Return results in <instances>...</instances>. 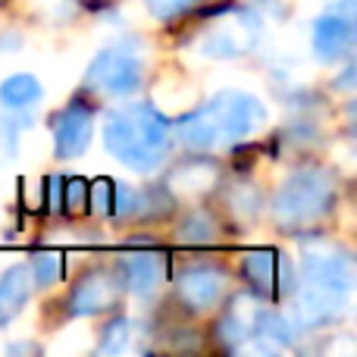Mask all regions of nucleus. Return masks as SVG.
Wrapping results in <instances>:
<instances>
[{
	"mask_svg": "<svg viewBox=\"0 0 357 357\" xmlns=\"http://www.w3.org/2000/svg\"><path fill=\"white\" fill-rule=\"evenodd\" d=\"M295 339H298V326L289 317L257 304V310H254V342H264L270 348H291Z\"/></svg>",
	"mask_w": 357,
	"mask_h": 357,
	"instance_id": "obj_16",
	"label": "nucleus"
},
{
	"mask_svg": "<svg viewBox=\"0 0 357 357\" xmlns=\"http://www.w3.org/2000/svg\"><path fill=\"white\" fill-rule=\"evenodd\" d=\"M31 279L38 285H54L63 279V254H35L31 260Z\"/></svg>",
	"mask_w": 357,
	"mask_h": 357,
	"instance_id": "obj_21",
	"label": "nucleus"
},
{
	"mask_svg": "<svg viewBox=\"0 0 357 357\" xmlns=\"http://www.w3.org/2000/svg\"><path fill=\"white\" fill-rule=\"evenodd\" d=\"M335 207V178L320 167L295 169L276 191L273 213L282 229L301 232L314 222L326 220Z\"/></svg>",
	"mask_w": 357,
	"mask_h": 357,
	"instance_id": "obj_2",
	"label": "nucleus"
},
{
	"mask_svg": "<svg viewBox=\"0 0 357 357\" xmlns=\"http://www.w3.org/2000/svg\"><path fill=\"white\" fill-rule=\"evenodd\" d=\"M176 138L182 148L195 151V154H207V151H213L216 144H220V135H216L213 123H210L207 110H195L188 113V116H182L176 123Z\"/></svg>",
	"mask_w": 357,
	"mask_h": 357,
	"instance_id": "obj_17",
	"label": "nucleus"
},
{
	"mask_svg": "<svg viewBox=\"0 0 357 357\" xmlns=\"http://www.w3.org/2000/svg\"><path fill=\"white\" fill-rule=\"evenodd\" d=\"M31 298V266L16 264L0 276V329L10 326Z\"/></svg>",
	"mask_w": 357,
	"mask_h": 357,
	"instance_id": "obj_15",
	"label": "nucleus"
},
{
	"mask_svg": "<svg viewBox=\"0 0 357 357\" xmlns=\"http://www.w3.org/2000/svg\"><path fill=\"white\" fill-rule=\"evenodd\" d=\"M348 310V291L329 289L317 282H298L295 291V326L298 329H320L342 320Z\"/></svg>",
	"mask_w": 357,
	"mask_h": 357,
	"instance_id": "obj_9",
	"label": "nucleus"
},
{
	"mask_svg": "<svg viewBox=\"0 0 357 357\" xmlns=\"http://www.w3.org/2000/svg\"><path fill=\"white\" fill-rule=\"evenodd\" d=\"M82 6H88V10H98V6H107V3H113V0H79Z\"/></svg>",
	"mask_w": 357,
	"mask_h": 357,
	"instance_id": "obj_26",
	"label": "nucleus"
},
{
	"mask_svg": "<svg viewBox=\"0 0 357 357\" xmlns=\"http://www.w3.org/2000/svg\"><path fill=\"white\" fill-rule=\"evenodd\" d=\"M260 16L254 10H235L204 38L201 50L207 56H216V60H235V56L251 54L260 44Z\"/></svg>",
	"mask_w": 357,
	"mask_h": 357,
	"instance_id": "obj_7",
	"label": "nucleus"
},
{
	"mask_svg": "<svg viewBox=\"0 0 357 357\" xmlns=\"http://www.w3.org/2000/svg\"><path fill=\"white\" fill-rule=\"evenodd\" d=\"M41 100V82L29 73H16L6 82H0V104L6 110H29Z\"/></svg>",
	"mask_w": 357,
	"mask_h": 357,
	"instance_id": "obj_18",
	"label": "nucleus"
},
{
	"mask_svg": "<svg viewBox=\"0 0 357 357\" xmlns=\"http://www.w3.org/2000/svg\"><path fill=\"white\" fill-rule=\"evenodd\" d=\"M144 82V63L126 44H110L91 60L85 73V88L94 94H107V98H126V94L138 91Z\"/></svg>",
	"mask_w": 357,
	"mask_h": 357,
	"instance_id": "obj_3",
	"label": "nucleus"
},
{
	"mask_svg": "<svg viewBox=\"0 0 357 357\" xmlns=\"http://www.w3.org/2000/svg\"><path fill=\"white\" fill-rule=\"evenodd\" d=\"M0 3H3V0H0Z\"/></svg>",
	"mask_w": 357,
	"mask_h": 357,
	"instance_id": "obj_27",
	"label": "nucleus"
},
{
	"mask_svg": "<svg viewBox=\"0 0 357 357\" xmlns=\"http://www.w3.org/2000/svg\"><path fill=\"white\" fill-rule=\"evenodd\" d=\"M119 304V279L107 270H91L69 291V317H94Z\"/></svg>",
	"mask_w": 357,
	"mask_h": 357,
	"instance_id": "obj_12",
	"label": "nucleus"
},
{
	"mask_svg": "<svg viewBox=\"0 0 357 357\" xmlns=\"http://www.w3.org/2000/svg\"><path fill=\"white\" fill-rule=\"evenodd\" d=\"M104 144L123 167L135 173H154L169 160L173 123L151 104H126L107 113Z\"/></svg>",
	"mask_w": 357,
	"mask_h": 357,
	"instance_id": "obj_1",
	"label": "nucleus"
},
{
	"mask_svg": "<svg viewBox=\"0 0 357 357\" xmlns=\"http://www.w3.org/2000/svg\"><path fill=\"white\" fill-rule=\"evenodd\" d=\"M85 207H88V182L85 178H63L60 210H66V213H82Z\"/></svg>",
	"mask_w": 357,
	"mask_h": 357,
	"instance_id": "obj_22",
	"label": "nucleus"
},
{
	"mask_svg": "<svg viewBox=\"0 0 357 357\" xmlns=\"http://www.w3.org/2000/svg\"><path fill=\"white\" fill-rule=\"evenodd\" d=\"M314 54L323 63H342L354 54L357 41V0H339L314 22Z\"/></svg>",
	"mask_w": 357,
	"mask_h": 357,
	"instance_id": "obj_5",
	"label": "nucleus"
},
{
	"mask_svg": "<svg viewBox=\"0 0 357 357\" xmlns=\"http://www.w3.org/2000/svg\"><path fill=\"white\" fill-rule=\"evenodd\" d=\"M210 123H213L220 144H238L251 135L257 126H264L266 107L248 91H220L204 104Z\"/></svg>",
	"mask_w": 357,
	"mask_h": 357,
	"instance_id": "obj_4",
	"label": "nucleus"
},
{
	"mask_svg": "<svg viewBox=\"0 0 357 357\" xmlns=\"http://www.w3.org/2000/svg\"><path fill=\"white\" fill-rule=\"evenodd\" d=\"M132 333H135L132 320H126V317H116V320L107 323V329L100 333L98 354H119V351H126V348L132 345Z\"/></svg>",
	"mask_w": 357,
	"mask_h": 357,
	"instance_id": "obj_20",
	"label": "nucleus"
},
{
	"mask_svg": "<svg viewBox=\"0 0 357 357\" xmlns=\"http://www.w3.org/2000/svg\"><path fill=\"white\" fill-rule=\"evenodd\" d=\"M216 238H220V226H216V220L207 210L188 213L182 220V226H178V241H185V245H210Z\"/></svg>",
	"mask_w": 357,
	"mask_h": 357,
	"instance_id": "obj_19",
	"label": "nucleus"
},
{
	"mask_svg": "<svg viewBox=\"0 0 357 357\" xmlns=\"http://www.w3.org/2000/svg\"><path fill=\"white\" fill-rule=\"evenodd\" d=\"M226 289H229V276L220 266H210V264L188 266V270H182L176 279L178 301L188 310H195V314L197 310H213L216 304L222 301Z\"/></svg>",
	"mask_w": 357,
	"mask_h": 357,
	"instance_id": "obj_10",
	"label": "nucleus"
},
{
	"mask_svg": "<svg viewBox=\"0 0 357 357\" xmlns=\"http://www.w3.org/2000/svg\"><path fill=\"white\" fill-rule=\"evenodd\" d=\"M254 310H257V301L251 298H235L229 304L222 320L216 323V339L226 351H238L254 339Z\"/></svg>",
	"mask_w": 357,
	"mask_h": 357,
	"instance_id": "obj_14",
	"label": "nucleus"
},
{
	"mask_svg": "<svg viewBox=\"0 0 357 357\" xmlns=\"http://www.w3.org/2000/svg\"><path fill=\"white\" fill-rule=\"evenodd\" d=\"M197 0H148V10L154 13L157 19H173L178 13H185L188 6H195Z\"/></svg>",
	"mask_w": 357,
	"mask_h": 357,
	"instance_id": "obj_25",
	"label": "nucleus"
},
{
	"mask_svg": "<svg viewBox=\"0 0 357 357\" xmlns=\"http://www.w3.org/2000/svg\"><path fill=\"white\" fill-rule=\"evenodd\" d=\"M94 135V113L88 104L73 100L54 116V154L60 160H75L88 151Z\"/></svg>",
	"mask_w": 357,
	"mask_h": 357,
	"instance_id": "obj_11",
	"label": "nucleus"
},
{
	"mask_svg": "<svg viewBox=\"0 0 357 357\" xmlns=\"http://www.w3.org/2000/svg\"><path fill=\"white\" fill-rule=\"evenodd\" d=\"M241 273L251 282V289L257 291L266 301H279L282 295L291 291V264L285 260V254H279L276 248H257V251H248L241 260Z\"/></svg>",
	"mask_w": 357,
	"mask_h": 357,
	"instance_id": "obj_8",
	"label": "nucleus"
},
{
	"mask_svg": "<svg viewBox=\"0 0 357 357\" xmlns=\"http://www.w3.org/2000/svg\"><path fill=\"white\" fill-rule=\"evenodd\" d=\"M169 276V257L157 251H132L126 257H119L116 279L123 289H129L132 295H151L157 291Z\"/></svg>",
	"mask_w": 357,
	"mask_h": 357,
	"instance_id": "obj_13",
	"label": "nucleus"
},
{
	"mask_svg": "<svg viewBox=\"0 0 357 357\" xmlns=\"http://www.w3.org/2000/svg\"><path fill=\"white\" fill-rule=\"evenodd\" d=\"M31 123V116L25 113V116H19L16 119V110H6V119H0V142H3V148L10 151H16V142H19V135H22V129Z\"/></svg>",
	"mask_w": 357,
	"mask_h": 357,
	"instance_id": "obj_24",
	"label": "nucleus"
},
{
	"mask_svg": "<svg viewBox=\"0 0 357 357\" xmlns=\"http://www.w3.org/2000/svg\"><path fill=\"white\" fill-rule=\"evenodd\" d=\"M113 195H116V182H113V178H98V182L88 185V204H91L100 216L113 213Z\"/></svg>",
	"mask_w": 357,
	"mask_h": 357,
	"instance_id": "obj_23",
	"label": "nucleus"
},
{
	"mask_svg": "<svg viewBox=\"0 0 357 357\" xmlns=\"http://www.w3.org/2000/svg\"><path fill=\"white\" fill-rule=\"evenodd\" d=\"M301 279L304 282H317V285H329L351 295L354 289V260L351 254L342 245L326 238H314L304 241L301 251Z\"/></svg>",
	"mask_w": 357,
	"mask_h": 357,
	"instance_id": "obj_6",
	"label": "nucleus"
}]
</instances>
